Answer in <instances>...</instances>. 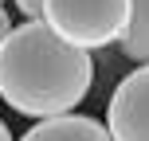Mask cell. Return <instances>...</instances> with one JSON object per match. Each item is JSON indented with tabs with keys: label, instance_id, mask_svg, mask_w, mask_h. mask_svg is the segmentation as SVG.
I'll return each instance as SVG.
<instances>
[{
	"label": "cell",
	"instance_id": "cell-1",
	"mask_svg": "<svg viewBox=\"0 0 149 141\" xmlns=\"http://www.w3.org/2000/svg\"><path fill=\"white\" fill-rule=\"evenodd\" d=\"M94 63L43 20H28L0 43V98L24 118H63L86 98Z\"/></svg>",
	"mask_w": 149,
	"mask_h": 141
},
{
	"label": "cell",
	"instance_id": "cell-2",
	"mask_svg": "<svg viewBox=\"0 0 149 141\" xmlns=\"http://www.w3.org/2000/svg\"><path fill=\"white\" fill-rule=\"evenodd\" d=\"M43 24L82 51L110 47L130 28V0H47Z\"/></svg>",
	"mask_w": 149,
	"mask_h": 141
},
{
	"label": "cell",
	"instance_id": "cell-3",
	"mask_svg": "<svg viewBox=\"0 0 149 141\" xmlns=\"http://www.w3.org/2000/svg\"><path fill=\"white\" fill-rule=\"evenodd\" d=\"M106 129L114 141H149V63L130 71L110 94Z\"/></svg>",
	"mask_w": 149,
	"mask_h": 141
},
{
	"label": "cell",
	"instance_id": "cell-4",
	"mask_svg": "<svg viewBox=\"0 0 149 141\" xmlns=\"http://www.w3.org/2000/svg\"><path fill=\"white\" fill-rule=\"evenodd\" d=\"M20 141H114L110 129L98 118L86 114H63V118H43L28 129Z\"/></svg>",
	"mask_w": 149,
	"mask_h": 141
},
{
	"label": "cell",
	"instance_id": "cell-5",
	"mask_svg": "<svg viewBox=\"0 0 149 141\" xmlns=\"http://www.w3.org/2000/svg\"><path fill=\"white\" fill-rule=\"evenodd\" d=\"M122 55L134 63H149V0H130V28L118 39Z\"/></svg>",
	"mask_w": 149,
	"mask_h": 141
},
{
	"label": "cell",
	"instance_id": "cell-6",
	"mask_svg": "<svg viewBox=\"0 0 149 141\" xmlns=\"http://www.w3.org/2000/svg\"><path fill=\"white\" fill-rule=\"evenodd\" d=\"M43 4L47 0H16V8H20L28 20H43Z\"/></svg>",
	"mask_w": 149,
	"mask_h": 141
},
{
	"label": "cell",
	"instance_id": "cell-7",
	"mask_svg": "<svg viewBox=\"0 0 149 141\" xmlns=\"http://www.w3.org/2000/svg\"><path fill=\"white\" fill-rule=\"evenodd\" d=\"M8 31H12V20H8V12H4V8H0V43H4V39H8Z\"/></svg>",
	"mask_w": 149,
	"mask_h": 141
},
{
	"label": "cell",
	"instance_id": "cell-8",
	"mask_svg": "<svg viewBox=\"0 0 149 141\" xmlns=\"http://www.w3.org/2000/svg\"><path fill=\"white\" fill-rule=\"evenodd\" d=\"M0 141H12V133H8V126L0 122Z\"/></svg>",
	"mask_w": 149,
	"mask_h": 141
},
{
	"label": "cell",
	"instance_id": "cell-9",
	"mask_svg": "<svg viewBox=\"0 0 149 141\" xmlns=\"http://www.w3.org/2000/svg\"><path fill=\"white\" fill-rule=\"evenodd\" d=\"M0 8H4V0H0Z\"/></svg>",
	"mask_w": 149,
	"mask_h": 141
}]
</instances>
